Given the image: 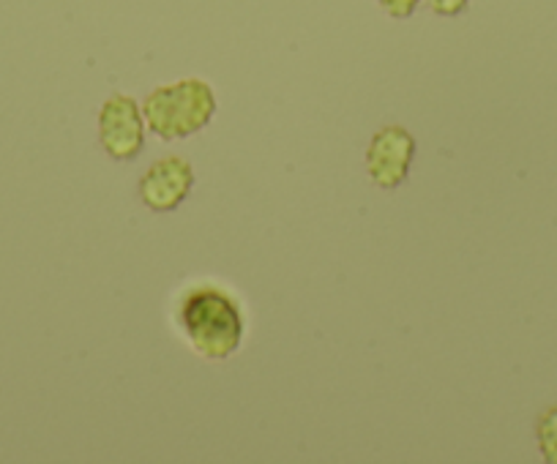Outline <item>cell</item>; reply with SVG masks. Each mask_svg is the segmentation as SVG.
<instances>
[{"label": "cell", "mask_w": 557, "mask_h": 464, "mask_svg": "<svg viewBox=\"0 0 557 464\" xmlns=\"http://www.w3.org/2000/svg\"><path fill=\"white\" fill-rule=\"evenodd\" d=\"M175 319L191 353L213 364L233 359L246 339L244 306L219 285H195L186 290Z\"/></svg>", "instance_id": "obj_1"}, {"label": "cell", "mask_w": 557, "mask_h": 464, "mask_svg": "<svg viewBox=\"0 0 557 464\" xmlns=\"http://www.w3.org/2000/svg\"><path fill=\"white\" fill-rule=\"evenodd\" d=\"M216 90L202 77H184L159 85L143 101V115L151 135L159 140H186L216 118Z\"/></svg>", "instance_id": "obj_2"}, {"label": "cell", "mask_w": 557, "mask_h": 464, "mask_svg": "<svg viewBox=\"0 0 557 464\" xmlns=\"http://www.w3.org/2000/svg\"><path fill=\"white\" fill-rule=\"evenodd\" d=\"M146 115L143 104L128 93H112L99 110V142L115 162H134L146 151Z\"/></svg>", "instance_id": "obj_3"}, {"label": "cell", "mask_w": 557, "mask_h": 464, "mask_svg": "<svg viewBox=\"0 0 557 464\" xmlns=\"http://www.w3.org/2000/svg\"><path fill=\"white\" fill-rule=\"evenodd\" d=\"M416 159V137L399 124L380 126L367 146V175L377 189L394 191L407 180Z\"/></svg>", "instance_id": "obj_4"}, {"label": "cell", "mask_w": 557, "mask_h": 464, "mask_svg": "<svg viewBox=\"0 0 557 464\" xmlns=\"http://www.w3.org/2000/svg\"><path fill=\"white\" fill-rule=\"evenodd\" d=\"M195 167L186 156H162L139 175L137 195L153 213H173L195 189Z\"/></svg>", "instance_id": "obj_5"}, {"label": "cell", "mask_w": 557, "mask_h": 464, "mask_svg": "<svg viewBox=\"0 0 557 464\" xmlns=\"http://www.w3.org/2000/svg\"><path fill=\"white\" fill-rule=\"evenodd\" d=\"M535 442L546 464H557V407H546L535 421Z\"/></svg>", "instance_id": "obj_6"}, {"label": "cell", "mask_w": 557, "mask_h": 464, "mask_svg": "<svg viewBox=\"0 0 557 464\" xmlns=\"http://www.w3.org/2000/svg\"><path fill=\"white\" fill-rule=\"evenodd\" d=\"M377 3L391 20H410L424 0H377Z\"/></svg>", "instance_id": "obj_7"}, {"label": "cell", "mask_w": 557, "mask_h": 464, "mask_svg": "<svg viewBox=\"0 0 557 464\" xmlns=\"http://www.w3.org/2000/svg\"><path fill=\"white\" fill-rule=\"evenodd\" d=\"M424 3L437 17H459L470 7V0H424Z\"/></svg>", "instance_id": "obj_8"}]
</instances>
